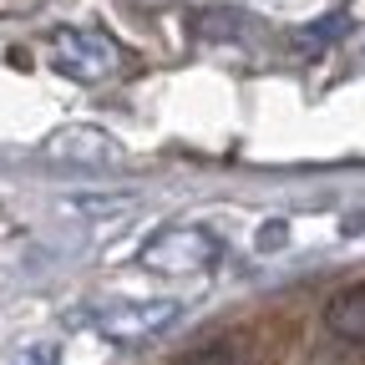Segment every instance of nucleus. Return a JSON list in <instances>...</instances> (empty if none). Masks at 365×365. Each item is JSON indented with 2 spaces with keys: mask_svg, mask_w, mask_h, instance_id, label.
<instances>
[{
  "mask_svg": "<svg viewBox=\"0 0 365 365\" xmlns=\"http://www.w3.org/2000/svg\"><path fill=\"white\" fill-rule=\"evenodd\" d=\"M51 61L71 81H102V76L117 71L122 51H117V41L102 36V31H61L51 41Z\"/></svg>",
  "mask_w": 365,
  "mask_h": 365,
  "instance_id": "2",
  "label": "nucleus"
},
{
  "mask_svg": "<svg viewBox=\"0 0 365 365\" xmlns=\"http://www.w3.org/2000/svg\"><path fill=\"white\" fill-rule=\"evenodd\" d=\"M325 325H330V335H340L350 345H365V284H350V289L330 294Z\"/></svg>",
  "mask_w": 365,
  "mask_h": 365,
  "instance_id": "4",
  "label": "nucleus"
},
{
  "mask_svg": "<svg viewBox=\"0 0 365 365\" xmlns=\"http://www.w3.org/2000/svg\"><path fill=\"white\" fill-rule=\"evenodd\" d=\"M173 325H178V299H132V304H112L97 314V335L117 345H143Z\"/></svg>",
  "mask_w": 365,
  "mask_h": 365,
  "instance_id": "3",
  "label": "nucleus"
},
{
  "mask_svg": "<svg viewBox=\"0 0 365 365\" xmlns=\"http://www.w3.org/2000/svg\"><path fill=\"white\" fill-rule=\"evenodd\" d=\"M16 365H56V345H31Z\"/></svg>",
  "mask_w": 365,
  "mask_h": 365,
  "instance_id": "9",
  "label": "nucleus"
},
{
  "mask_svg": "<svg viewBox=\"0 0 365 365\" xmlns=\"http://www.w3.org/2000/svg\"><path fill=\"white\" fill-rule=\"evenodd\" d=\"M178 365H234V345H228V340H208V345L188 350Z\"/></svg>",
  "mask_w": 365,
  "mask_h": 365,
  "instance_id": "6",
  "label": "nucleus"
},
{
  "mask_svg": "<svg viewBox=\"0 0 365 365\" xmlns=\"http://www.w3.org/2000/svg\"><path fill=\"white\" fill-rule=\"evenodd\" d=\"M284 234H289L284 223H264V228H259V249H264V254H269V249H284Z\"/></svg>",
  "mask_w": 365,
  "mask_h": 365,
  "instance_id": "8",
  "label": "nucleus"
},
{
  "mask_svg": "<svg viewBox=\"0 0 365 365\" xmlns=\"http://www.w3.org/2000/svg\"><path fill=\"white\" fill-rule=\"evenodd\" d=\"M340 26H345V16H325V21H319V26H309L299 41L309 46V51H319V46H330L335 36H340Z\"/></svg>",
  "mask_w": 365,
  "mask_h": 365,
  "instance_id": "7",
  "label": "nucleus"
},
{
  "mask_svg": "<svg viewBox=\"0 0 365 365\" xmlns=\"http://www.w3.org/2000/svg\"><path fill=\"white\" fill-rule=\"evenodd\" d=\"M137 259L153 274H203L218 259V239L203 228H163L153 244H143Z\"/></svg>",
  "mask_w": 365,
  "mask_h": 365,
  "instance_id": "1",
  "label": "nucleus"
},
{
  "mask_svg": "<svg viewBox=\"0 0 365 365\" xmlns=\"http://www.w3.org/2000/svg\"><path fill=\"white\" fill-rule=\"evenodd\" d=\"M51 153L71 158V163H122V148L102 132H61V137H51Z\"/></svg>",
  "mask_w": 365,
  "mask_h": 365,
  "instance_id": "5",
  "label": "nucleus"
}]
</instances>
